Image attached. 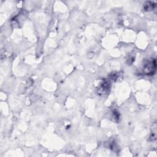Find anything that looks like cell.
Instances as JSON below:
<instances>
[{"label": "cell", "instance_id": "obj_1", "mask_svg": "<svg viewBox=\"0 0 157 157\" xmlns=\"http://www.w3.org/2000/svg\"><path fill=\"white\" fill-rule=\"evenodd\" d=\"M156 60L154 59L152 62L148 63L144 67V73L147 75H153L156 72Z\"/></svg>", "mask_w": 157, "mask_h": 157}, {"label": "cell", "instance_id": "obj_2", "mask_svg": "<svg viewBox=\"0 0 157 157\" xmlns=\"http://www.w3.org/2000/svg\"><path fill=\"white\" fill-rule=\"evenodd\" d=\"M110 88V84L108 82L104 81L103 82L101 85L98 88V93H101V94H104L108 92V90Z\"/></svg>", "mask_w": 157, "mask_h": 157}, {"label": "cell", "instance_id": "obj_3", "mask_svg": "<svg viewBox=\"0 0 157 157\" xmlns=\"http://www.w3.org/2000/svg\"><path fill=\"white\" fill-rule=\"evenodd\" d=\"M155 6H156V4L154 2L148 1L144 4V9H145V10L147 11L153 10Z\"/></svg>", "mask_w": 157, "mask_h": 157}]
</instances>
